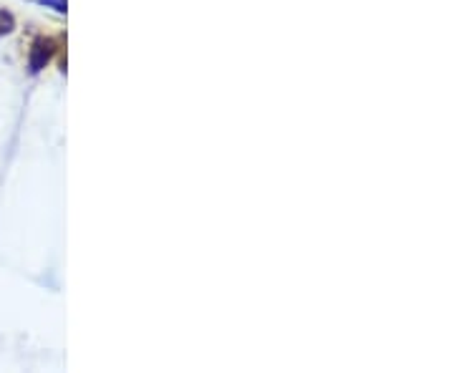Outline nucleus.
<instances>
[{"mask_svg":"<svg viewBox=\"0 0 453 373\" xmlns=\"http://www.w3.org/2000/svg\"><path fill=\"white\" fill-rule=\"evenodd\" d=\"M53 51H56V41H51V39L33 41L31 51H28V71H31V73H38L41 68H46V63L51 61Z\"/></svg>","mask_w":453,"mask_h":373,"instance_id":"1","label":"nucleus"},{"mask_svg":"<svg viewBox=\"0 0 453 373\" xmlns=\"http://www.w3.org/2000/svg\"><path fill=\"white\" fill-rule=\"evenodd\" d=\"M13 28H16V18H13V13L6 11V8H0V39L8 36V33H13Z\"/></svg>","mask_w":453,"mask_h":373,"instance_id":"2","label":"nucleus"},{"mask_svg":"<svg viewBox=\"0 0 453 373\" xmlns=\"http://www.w3.org/2000/svg\"><path fill=\"white\" fill-rule=\"evenodd\" d=\"M38 3H43L46 8H53L56 13H66V11H68V0H38Z\"/></svg>","mask_w":453,"mask_h":373,"instance_id":"3","label":"nucleus"}]
</instances>
